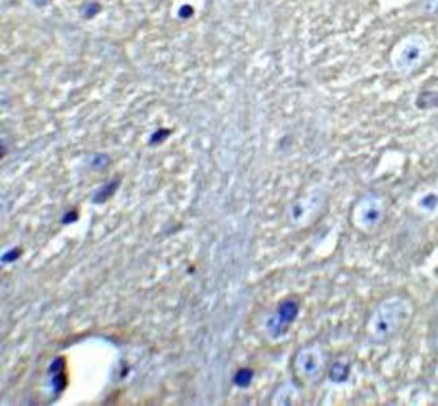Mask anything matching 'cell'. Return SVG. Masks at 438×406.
I'll return each instance as SVG.
<instances>
[{"label":"cell","mask_w":438,"mask_h":406,"mask_svg":"<svg viewBox=\"0 0 438 406\" xmlns=\"http://www.w3.org/2000/svg\"><path fill=\"white\" fill-rule=\"evenodd\" d=\"M348 369L342 364H335L333 369L331 370L332 380H344L347 378Z\"/></svg>","instance_id":"cell-4"},{"label":"cell","mask_w":438,"mask_h":406,"mask_svg":"<svg viewBox=\"0 0 438 406\" xmlns=\"http://www.w3.org/2000/svg\"><path fill=\"white\" fill-rule=\"evenodd\" d=\"M76 220H77V214H76V212H68V214L64 216L62 221L68 224V223H72V221H76Z\"/></svg>","instance_id":"cell-6"},{"label":"cell","mask_w":438,"mask_h":406,"mask_svg":"<svg viewBox=\"0 0 438 406\" xmlns=\"http://www.w3.org/2000/svg\"><path fill=\"white\" fill-rule=\"evenodd\" d=\"M169 134L167 131H163V130H159L158 133H155L154 136H153V142H158V140H163L166 135Z\"/></svg>","instance_id":"cell-7"},{"label":"cell","mask_w":438,"mask_h":406,"mask_svg":"<svg viewBox=\"0 0 438 406\" xmlns=\"http://www.w3.org/2000/svg\"><path fill=\"white\" fill-rule=\"evenodd\" d=\"M21 255V251H18V248H14L12 251L7 252L4 257H3V261H7V262H12V261H15L18 259V257Z\"/></svg>","instance_id":"cell-5"},{"label":"cell","mask_w":438,"mask_h":406,"mask_svg":"<svg viewBox=\"0 0 438 406\" xmlns=\"http://www.w3.org/2000/svg\"><path fill=\"white\" fill-rule=\"evenodd\" d=\"M252 371L251 370H240L237 374L235 375V383L240 387H247V386L251 383L252 380Z\"/></svg>","instance_id":"cell-3"},{"label":"cell","mask_w":438,"mask_h":406,"mask_svg":"<svg viewBox=\"0 0 438 406\" xmlns=\"http://www.w3.org/2000/svg\"><path fill=\"white\" fill-rule=\"evenodd\" d=\"M278 313L281 320L284 321V323H291L295 319L297 313H298V306L291 301H287V302H283L279 306Z\"/></svg>","instance_id":"cell-1"},{"label":"cell","mask_w":438,"mask_h":406,"mask_svg":"<svg viewBox=\"0 0 438 406\" xmlns=\"http://www.w3.org/2000/svg\"><path fill=\"white\" fill-rule=\"evenodd\" d=\"M118 187H119V181L109 182V184H107L105 187L103 188L102 190H99V192L96 193V196L93 198V201L96 204H102L104 203V201H107L108 198L111 197L113 193H115V190H116V188Z\"/></svg>","instance_id":"cell-2"}]
</instances>
